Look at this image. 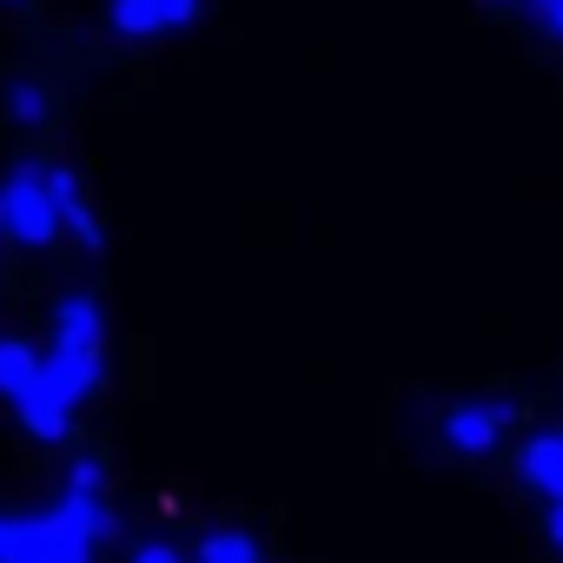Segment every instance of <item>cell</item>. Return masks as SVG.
Masks as SVG:
<instances>
[{
    "label": "cell",
    "instance_id": "6da1fadb",
    "mask_svg": "<svg viewBox=\"0 0 563 563\" xmlns=\"http://www.w3.org/2000/svg\"><path fill=\"white\" fill-rule=\"evenodd\" d=\"M120 517L100 490H67L41 517H14V563H93V543H113Z\"/></svg>",
    "mask_w": 563,
    "mask_h": 563
},
{
    "label": "cell",
    "instance_id": "7a4b0ae2",
    "mask_svg": "<svg viewBox=\"0 0 563 563\" xmlns=\"http://www.w3.org/2000/svg\"><path fill=\"white\" fill-rule=\"evenodd\" d=\"M47 378H54L67 398H93V391L107 385V312H100L87 292L60 299V312H54Z\"/></svg>",
    "mask_w": 563,
    "mask_h": 563
},
{
    "label": "cell",
    "instance_id": "3957f363",
    "mask_svg": "<svg viewBox=\"0 0 563 563\" xmlns=\"http://www.w3.org/2000/svg\"><path fill=\"white\" fill-rule=\"evenodd\" d=\"M0 232L21 239V245H54L60 239V212H54V186H47V166H14L0 179Z\"/></svg>",
    "mask_w": 563,
    "mask_h": 563
},
{
    "label": "cell",
    "instance_id": "277c9868",
    "mask_svg": "<svg viewBox=\"0 0 563 563\" xmlns=\"http://www.w3.org/2000/svg\"><path fill=\"white\" fill-rule=\"evenodd\" d=\"M510 418H517L510 398H464V405L444 411V451H457V457H490V451L504 444Z\"/></svg>",
    "mask_w": 563,
    "mask_h": 563
},
{
    "label": "cell",
    "instance_id": "5b68a950",
    "mask_svg": "<svg viewBox=\"0 0 563 563\" xmlns=\"http://www.w3.org/2000/svg\"><path fill=\"white\" fill-rule=\"evenodd\" d=\"M192 21H199V0H113L107 8V27L126 41H159V34H179Z\"/></svg>",
    "mask_w": 563,
    "mask_h": 563
},
{
    "label": "cell",
    "instance_id": "8992f818",
    "mask_svg": "<svg viewBox=\"0 0 563 563\" xmlns=\"http://www.w3.org/2000/svg\"><path fill=\"white\" fill-rule=\"evenodd\" d=\"M21 411V424L41 438V444H67V431H74V411H80V398H67L54 378H47V365H41V378H34V391L14 405Z\"/></svg>",
    "mask_w": 563,
    "mask_h": 563
},
{
    "label": "cell",
    "instance_id": "52a82bcc",
    "mask_svg": "<svg viewBox=\"0 0 563 563\" xmlns=\"http://www.w3.org/2000/svg\"><path fill=\"white\" fill-rule=\"evenodd\" d=\"M47 186H54V212H60V232H67V239H80L87 252H100V245H107V232H100V219H93V206H87L80 179H74L67 166H47Z\"/></svg>",
    "mask_w": 563,
    "mask_h": 563
},
{
    "label": "cell",
    "instance_id": "ba28073f",
    "mask_svg": "<svg viewBox=\"0 0 563 563\" xmlns=\"http://www.w3.org/2000/svg\"><path fill=\"white\" fill-rule=\"evenodd\" d=\"M517 477L543 497H563V431H543L517 451Z\"/></svg>",
    "mask_w": 563,
    "mask_h": 563
},
{
    "label": "cell",
    "instance_id": "9c48e42d",
    "mask_svg": "<svg viewBox=\"0 0 563 563\" xmlns=\"http://www.w3.org/2000/svg\"><path fill=\"white\" fill-rule=\"evenodd\" d=\"M41 365H47V358H41L27 339H0V398H14V405H21V398L34 391Z\"/></svg>",
    "mask_w": 563,
    "mask_h": 563
},
{
    "label": "cell",
    "instance_id": "30bf717a",
    "mask_svg": "<svg viewBox=\"0 0 563 563\" xmlns=\"http://www.w3.org/2000/svg\"><path fill=\"white\" fill-rule=\"evenodd\" d=\"M8 120H14V126H47V120H54V93H47L41 80H14V87H8Z\"/></svg>",
    "mask_w": 563,
    "mask_h": 563
},
{
    "label": "cell",
    "instance_id": "8fae6325",
    "mask_svg": "<svg viewBox=\"0 0 563 563\" xmlns=\"http://www.w3.org/2000/svg\"><path fill=\"white\" fill-rule=\"evenodd\" d=\"M199 563H265V556H258V543L245 530H212L199 543Z\"/></svg>",
    "mask_w": 563,
    "mask_h": 563
},
{
    "label": "cell",
    "instance_id": "7c38bea8",
    "mask_svg": "<svg viewBox=\"0 0 563 563\" xmlns=\"http://www.w3.org/2000/svg\"><path fill=\"white\" fill-rule=\"evenodd\" d=\"M100 484H107V464L100 457H74V484L67 490H100Z\"/></svg>",
    "mask_w": 563,
    "mask_h": 563
},
{
    "label": "cell",
    "instance_id": "4fadbf2b",
    "mask_svg": "<svg viewBox=\"0 0 563 563\" xmlns=\"http://www.w3.org/2000/svg\"><path fill=\"white\" fill-rule=\"evenodd\" d=\"M126 563H186V556H179L173 543H159V537H153V543H140V550H133Z\"/></svg>",
    "mask_w": 563,
    "mask_h": 563
},
{
    "label": "cell",
    "instance_id": "5bb4252c",
    "mask_svg": "<svg viewBox=\"0 0 563 563\" xmlns=\"http://www.w3.org/2000/svg\"><path fill=\"white\" fill-rule=\"evenodd\" d=\"M530 8H537L543 34H550V41H563V0H530Z\"/></svg>",
    "mask_w": 563,
    "mask_h": 563
},
{
    "label": "cell",
    "instance_id": "9a60e30c",
    "mask_svg": "<svg viewBox=\"0 0 563 563\" xmlns=\"http://www.w3.org/2000/svg\"><path fill=\"white\" fill-rule=\"evenodd\" d=\"M543 530H550V543L563 550V497H550V517H543Z\"/></svg>",
    "mask_w": 563,
    "mask_h": 563
},
{
    "label": "cell",
    "instance_id": "2e32d148",
    "mask_svg": "<svg viewBox=\"0 0 563 563\" xmlns=\"http://www.w3.org/2000/svg\"><path fill=\"white\" fill-rule=\"evenodd\" d=\"M0 563H14V517H0Z\"/></svg>",
    "mask_w": 563,
    "mask_h": 563
},
{
    "label": "cell",
    "instance_id": "e0dca14e",
    "mask_svg": "<svg viewBox=\"0 0 563 563\" xmlns=\"http://www.w3.org/2000/svg\"><path fill=\"white\" fill-rule=\"evenodd\" d=\"M0 8H21V0H0Z\"/></svg>",
    "mask_w": 563,
    "mask_h": 563
}]
</instances>
